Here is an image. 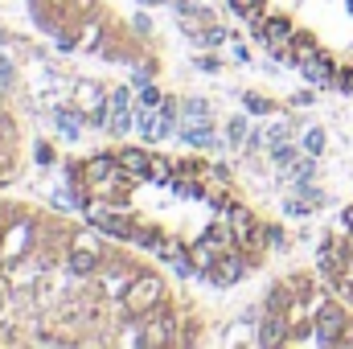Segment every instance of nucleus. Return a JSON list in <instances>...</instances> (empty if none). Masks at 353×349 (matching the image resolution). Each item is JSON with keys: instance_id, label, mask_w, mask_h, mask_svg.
Returning <instances> with one entry per match:
<instances>
[{"instance_id": "obj_8", "label": "nucleus", "mask_w": 353, "mask_h": 349, "mask_svg": "<svg viewBox=\"0 0 353 349\" xmlns=\"http://www.w3.org/2000/svg\"><path fill=\"white\" fill-rule=\"evenodd\" d=\"M173 193L185 197V201H197V197H201V185L193 181V173H176L173 177Z\"/></svg>"}, {"instance_id": "obj_31", "label": "nucleus", "mask_w": 353, "mask_h": 349, "mask_svg": "<svg viewBox=\"0 0 353 349\" xmlns=\"http://www.w3.org/2000/svg\"><path fill=\"white\" fill-rule=\"evenodd\" d=\"M341 90H353V70H345V74H341Z\"/></svg>"}, {"instance_id": "obj_2", "label": "nucleus", "mask_w": 353, "mask_h": 349, "mask_svg": "<svg viewBox=\"0 0 353 349\" xmlns=\"http://www.w3.org/2000/svg\"><path fill=\"white\" fill-rule=\"evenodd\" d=\"M243 271H247V267H243V259H239V255H226V259L214 263V271H210L205 279H214V283L230 288V283H239V279H243Z\"/></svg>"}, {"instance_id": "obj_28", "label": "nucleus", "mask_w": 353, "mask_h": 349, "mask_svg": "<svg viewBox=\"0 0 353 349\" xmlns=\"http://www.w3.org/2000/svg\"><path fill=\"white\" fill-rule=\"evenodd\" d=\"M230 4H234V12H239V17H243V12H251V8H259V0H230Z\"/></svg>"}, {"instance_id": "obj_19", "label": "nucleus", "mask_w": 353, "mask_h": 349, "mask_svg": "<svg viewBox=\"0 0 353 349\" xmlns=\"http://www.w3.org/2000/svg\"><path fill=\"white\" fill-rule=\"evenodd\" d=\"M271 161L275 165H292V148L288 144H271Z\"/></svg>"}, {"instance_id": "obj_20", "label": "nucleus", "mask_w": 353, "mask_h": 349, "mask_svg": "<svg viewBox=\"0 0 353 349\" xmlns=\"http://www.w3.org/2000/svg\"><path fill=\"white\" fill-rule=\"evenodd\" d=\"M279 329H283V321H267V333L259 337V341H263V346H271V341H279V337H283Z\"/></svg>"}, {"instance_id": "obj_12", "label": "nucleus", "mask_w": 353, "mask_h": 349, "mask_svg": "<svg viewBox=\"0 0 353 349\" xmlns=\"http://www.w3.org/2000/svg\"><path fill=\"white\" fill-rule=\"evenodd\" d=\"M292 50H296V58H300V62H308V58H316V54H321V50H316V41H312V37H304V33H296V37H292Z\"/></svg>"}, {"instance_id": "obj_21", "label": "nucleus", "mask_w": 353, "mask_h": 349, "mask_svg": "<svg viewBox=\"0 0 353 349\" xmlns=\"http://www.w3.org/2000/svg\"><path fill=\"white\" fill-rule=\"evenodd\" d=\"M312 173H316V161H312V152H308V157H304V161L296 165V177H300V181H308Z\"/></svg>"}, {"instance_id": "obj_30", "label": "nucleus", "mask_w": 353, "mask_h": 349, "mask_svg": "<svg viewBox=\"0 0 353 349\" xmlns=\"http://www.w3.org/2000/svg\"><path fill=\"white\" fill-rule=\"evenodd\" d=\"M341 226H345V230H353V206L345 210V214H341Z\"/></svg>"}, {"instance_id": "obj_23", "label": "nucleus", "mask_w": 353, "mask_h": 349, "mask_svg": "<svg viewBox=\"0 0 353 349\" xmlns=\"http://www.w3.org/2000/svg\"><path fill=\"white\" fill-rule=\"evenodd\" d=\"M292 103H296V107H312V103H316V90H312V87L296 90V94H292Z\"/></svg>"}, {"instance_id": "obj_1", "label": "nucleus", "mask_w": 353, "mask_h": 349, "mask_svg": "<svg viewBox=\"0 0 353 349\" xmlns=\"http://www.w3.org/2000/svg\"><path fill=\"white\" fill-rule=\"evenodd\" d=\"M161 296H165V283H161L157 275H144V279H132V283H128V308H132V312L157 308Z\"/></svg>"}, {"instance_id": "obj_14", "label": "nucleus", "mask_w": 353, "mask_h": 349, "mask_svg": "<svg viewBox=\"0 0 353 349\" xmlns=\"http://www.w3.org/2000/svg\"><path fill=\"white\" fill-rule=\"evenodd\" d=\"M107 128H111L115 136H123V132L132 128V115H128V107H111V119H107Z\"/></svg>"}, {"instance_id": "obj_16", "label": "nucleus", "mask_w": 353, "mask_h": 349, "mask_svg": "<svg viewBox=\"0 0 353 349\" xmlns=\"http://www.w3.org/2000/svg\"><path fill=\"white\" fill-rule=\"evenodd\" d=\"M136 103H140V107H152V111H157V107H161L165 99H161V90H157V87H148V83H144V87H140V99H136Z\"/></svg>"}, {"instance_id": "obj_5", "label": "nucleus", "mask_w": 353, "mask_h": 349, "mask_svg": "<svg viewBox=\"0 0 353 349\" xmlns=\"http://www.w3.org/2000/svg\"><path fill=\"white\" fill-rule=\"evenodd\" d=\"M189 259H193V267H197L201 275H210V271H214V263H218V243H214V239L193 243V247H189Z\"/></svg>"}, {"instance_id": "obj_29", "label": "nucleus", "mask_w": 353, "mask_h": 349, "mask_svg": "<svg viewBox=\"0 0 353 349\" xmlns=\"http://www.w3.org/2000/svg\"><path fill=\"white\" fill-rule=\"evenodd\" d=\"M263 243H267V247H279V243H283V235H279V230H275V226H267Z\"/></svg>"}, {"instance_id": "obj_26", "label": "nucleus", "mask_w": 353, "mask_h": 349, "mask_svg": "<svg viewBox=\"0 0 353 349\" xmlns=\"http://www.w3.org/2000/svg\"><path fill=\"white\" fill-rule=\"evenodd\" d=\"M74 247H83V251H94V255H99V239H94V235H79Z\"/></svg>"}, {"instance_id": "obj_3", "label": "nucleus", "mask_w": 353, "mask_h": 349, "mask_svg": "<svg viewBox=\"0 0 353 349\" xmlns=\"http://www.w3.org/2000/svg\"><path fill=\"white\" fill-rule=\"evenodd\" d=\"M316 337H321L325 346L341 337V308H333V304L321 308V317H316Z\"/></svg>"}, {"instance_id": "obj_6", "label": "nucleus", "mask_w": 353, "mask_h": 349, "mask_svg": "<svg viewBox=\"0 0 353 349\" xmlns=\"http://www.w3.org/2000/svg\"><path fill=\"white\" fill-rule=\"evenodd\" d=\"M226 222H230V230H234V239H239V243L255 239V230H251V214H247L243 206H226Z\"/></svg>"}, {"instance_id": "obj_24", "label": "nucleus", "mask_w": 353, "mask_h": 349, "mask_svg": "<svg viewBox=\"0 0 353 349\" xmlns=\"http://www.w3.org/2000/svg\"><path fill=\"white\" fill-rule=\"evenodd\" d=\"M128 103H132V90H128V87L111 90V107H128Z\"/></svg>"}, {"instance_id": "obj_33", "label": "nucleus", "mask_w": 353, "mask_h": 349, "mask_svg": "<svg viewBox=\"0 0 353 349\" xmlns=\"http://www.w3.org/2000/svg\"><path fill=\"white\" fill-rule=\"evenodd\" d=\"M350 12H353V0H350Z\"/></svg>"}, {"instance_id": "obj_27", "label": "nucleus", "mask_w": 353, "mask_h": 349, "mask_svg": "<svg viewBox=\"0 0 353 349\" xmlns=\"http://www.w3.org/2000/svg\"><path fill=\"white\" fill-rule=\"evenodd\" d=\"M288 140V128L283 123H271V144H283Z\"/></svg>"}, {"instance_id": "obj_4", "label": "nucleus", "mask_w": 353, "mask_h": 349, "mask_svg": "<svg viewBox=\"0 0 353 349\" xmlns=\"http://www.w3.org/2000/svg\"><path fill=\"white\" fill-rule=\"evenodd\" d=\"M259 29H263V33H259V37H263V46H275V41H292V37H296V29H292V21H288V17H267Z\"/></svg>"}, {"instance_id": "obj_9", "label": "nucleus", "mask_w": 353, "mask_h": 349, "mask_svg": "<svg viewBox=\"0 0 353 349\" xmlns=\"http://www.w3.org/2000/svg\"><path fill=\"white\" fill-rule=\"evenodd\" d=\"M148 177H152V181H161V185H173L176 165H173V161H165V157H157V161H148Z\"/></svg>"}, {"instance_id": "obj_15", "label": "nucleus", "mask_w": 353, "mask_h": 349, "mask_svg": "<svg viewBox=\"0 0 353 349\" xmlns=\"http://www.w3.org/2000/svg\"><path fill=\"white\" fill-rule=\"evenodd\" d=\"M300 144H304V152L321 157V152H325V132H316V128H312V132H304V140H300Z\"/></svg>"}, {"instance_id": "obj_10", "label": "nucleus", "mask_w": 353, "mask_h": 349, "mask_svg": "<svg viewBox=\"0 0 353 349\" xmlns=\"http://www.w3.org/2000/svg\"><path fill=\"white\" fill-rule=\"evenodd\" d=\"M185 140L197 144V148H210V144H214V140H210V123H205V119H193V123L185 128Z\"/></svg>"}, {"instance_id": "obj_18", "label": "nucleus", "mask_w": 353, "mask_h": 349, "mask_svg": "<svg viewBox=\"0 0 353 349\" xmlns=\"http://www.w3.org/2000/svg\"><path fill=\"white\" fill-rule=\"evenodd\" d=\"M201 41H205V46H222V41H226V29H218V25H210V29L201 33Z\"/></svg>"}, {"instance_id": "obj_13", "label": "nucleus", "mask_w": 353, "mask_h": 349, "mask_svg": "<svg viewBox=\"0 0 353 349\" xmlns=\"http://www.w3.org/2000/svg\"><path fill=\"white\" fill-rule=\"evenodd\" d=\"M94 263H99V255H94V251H83V247H74V259H70V267H74L79 275H90V271H94Z\"/></svg>"}, {"instance_id": "obj_32", "label": "nucleus", "mask_w": 353, "mask_h": 349, "mask_svg": "<svg viewBox=\"0 0 353 349\" xmlns=\"http://www.w3.org/2000/svg\"><path fill=\"white\" fill-rule=\"evenodd\" d=\"M140 4H165V0H140Z\"/></svg>"}, {"instance_id": "obj_25", "label": "nucleus", "mask_w": 353, "mask_h": 349, "mask_svg": "<svg viewBox=\"0 0 353 349\" xmlns=\"http://www.w3.org/2000/svg\"><path fill=\"white\" fill-rule=\"evenodd\" d=\"M247 107L255 111V115H267L271 107H267V99H259V94H247Z\"/></svg>"}, {"instance_id": "obj_11", "label": "nucleus", "mask_w": 353, "mask_h": 349, "mask_svg": "<svg viewBox=\"0 0 353 349\" xmlns=\"http://www.w3.org/2000/svg\"><path fill=\"white\" fill-rule=\"evenodd\" d=\"M54 119H58V128H62L66 136H79V132H83V115H74V111H66V107H58Z\"/></svg>"}, {"instance_id": "obj_7", "label": "nucleus", "mask_w": 353, "mask_h": 349, "mask_svg": "<svg viewBox=\"0 0 353 349\" xmlns=\"http://www.w3.org/2000/svg\"><path fill=\"white\" fill-rule=\"evenodd\" d=\"M119 169L128 177H144V169H148V157L140 152V148H123L119 152Z\"/></svg>"}, {"instance_id": "obj_22", "label": "nucleus", "mask_w": 353, "mask_h": 349, "mask_svg": "<svg viewBox=\"0 0 353 349\" xmlns=\"http://www.w3.org/2000/svg\"><path fill=\"white\" fill-rule=\"evenodd\" d=\"M230 140H234V144L247 140V119H230Z\"/></svg>"}, {"instance_id": "obj_17", "label": "nucleus", "mask_w": 353, "mask_h": 349, "mask_svg": "<svg viewBox=\"0 0 353 349\" xmlns=\"http://www.w3.org/2000/svg\"><path fill=\"white\" fill-rule=\"evenodd\" d=\"M185 115H189V119H210V107H205L201 99H193V103H185Z\"/></svg>"}]
</instances>
